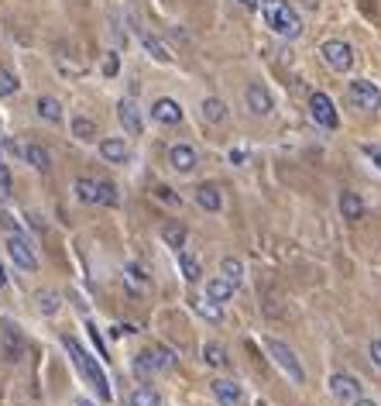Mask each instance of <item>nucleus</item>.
Listing matches in <instances>:
<instances>
[{
	"label": "nucleus",
	"mask_w": 381,
	"mask_h": 406,
	"mask_svg": "<svg viewBox=\"0 0 381 406\" xmlns=\"http://www.w3.org/2000/svg\"><path fill=\"white\" fill-rule=\"evenodd\" d=\"M62 348L69 351V358H73V365L79 368V375H83V379L97 389V396H100V399H110V382H107L103 368L97 365V358H93L90 351H83V344H79L76 337H69V334L62 337Z\"/></svg>",
	"instance_id": "nucleus-1"
},
{
	"label": "nucleus",
	"mask_w": 381,
	"mask_h": 406,
	"mask_svg": "<svg viewBox=\"0 0 381 406\" xmlns=\"http://www.w3.org/2000/svg\"><path fill=\"white\" fill-rule=\"evenodd\" d=\"M261 14H265V25L275 32V35H282V38H299L302 35V21H299V14L288 8V0H261Z\"/></svg>",
	"instance_id": "nucleus-2"
},
{
	"label": "nucleus",
	"mask_w": 381,
	"mask_h": 406,
	"mask_svg": "<svg viewBox=\"0 0 381 406\" xmlns=\"http://www.w3.org/2000/svg\"><path fill=\"white\" fill-rule=\"evenodd\" d=\"M169 368H175V351L165 348V344L148 348V351H141L134 358V372L138 375H155V372H169Z\"/></svg>",
	"instance_id": "nucleus-3"
},
{
	"label": "nucleus",
	"mask_w": 381,
	"mask_h": 406,
	"mask_svg": "<svg viewBox=\"0 0 381 406\" xmlns=\"http://www.w3.org/2000/svg\"><path fill=\"white\" fill-rule=\"evenodd\" d=\"M265 348H268V355L275 358V365L292 379V382H306V368L299 365V358H295V351L285 344V341H275V337H268L265 341Z\"/></svg>",
	"instance_id": "nucleus-4"
},
{
	"label": "nucleus",
	"mask_w": 381,
	"mask_h": 406,
	"mask_svg": "<svg viewBox=\"0 0 381 406\" xmlns=\"http://www.w3.org/2000/svg\"><path fill=\"white\" fill-rule=\"evenodd\" d=\"M347 100H350L357 110L374 114V110L381 107V90H378L371 80H354V83L347 86Z\"/></svg>",
	"instance_id": "nucleus-5"
},
{
	"label": "nucleus",
	"mask_w": 381,
	"mask_h": 406,
	"mask_svg": "<svg viewBox=\"0 0 381 406\" xmlns=\"http://www.w3.org/2000/svg\"><path fill=\"white\" fill-rule=\"evenodd\" d=\"M319 56H323V62H326L333 73H350V66H354V49H350L347 42H340V38L323 42Z\"/></svg>",
	"instance_id": "nucleus-6"
},
{
	"label": "nucleus",
	"mask_w": 381,
	"mask_h": 406,
	"mask_svg": "<svg viewBox=\"0 0 381 406\" xmlns=\"http://www.w3.org/2000/svg\"><path fill=\"white\" fill-rule=\"evenodd\" d=\"M8 255H11L14 265L25 269V272H35V269H38V255H35L32 241L21 238V235H11V238H8Z\"/></svg>",
	"instance_id": "nucleus-7"
},
{
	"label": "nucleus",
	"mask_w": 381,
	"mask_h": 406,
	"mask_svg": "<svg viewBox=\"0 0 381 406\" xmlns=\"http://www.w3.org/2000/svg\"><path fill=\"white\" fill-rule=\"evenodd\" d=\"M309 114H312V121L319 124V128H336L340 124V117H336V107H333V100L326 97V93H312L309 97Z\"/></svg>",
	"instance_id": "nucleus-8"
},
{
	"label": "nucleus",
	"mask_w": 381,
	"mask_h": 406,
	"mask_svg": "<svg viewBox=\"0 0 381 406\" xmlns=\"http://www.w3.org/2000/svg\"><path fill=\"white\" fill-rule=\"evenodd\" d=\"M0 351H4L8 361H18V358L25 355V337H21V331H18L11 320L0 324Z\"/></svg>",
	"instance_id": "nucleus-9"
},
{
	"label": "nucleus",
	"mask_w": 381,
	"mask_h": 406,
	"mask_svg": "<svg viewBox=\"0 0 381 406\" xmlns=\"http://www.w3.org/2000/svg\"><path fill=\"white\" fill-rule=\"evenodd\" d=\"M330 392L343 403H354V399H360V382L350 372H336V375H330Z\"/></svg>",
	"instance_id": "nucleus-10"
},
{
	"label": "nucleus",
	"mask_w": 381,
	"mask_h": 406,
	"mask_svg": "<svg viewBox=\"0 0 381 406\" xmlns=\"http://www.w3.org/2000/svg\"><path fill=\"white\" fill-rule=\"evenodd\" d=\"M244 100H247V110L258 114V117H268V114L275 110V100H271L268 86H261V83H251L247 93H244Z\"/></svg>",
	"instance_id": "nucleus-11"
},
{
	"label": "nucleus",
	"mask_w": 381,
	"mask_h": 406,
	"mask_svg": "<svg viewBox=\"0 0 381 406\" xmlns=\"http://www.w3.org/2000/svg\"><path fill=\"white\" fill-rule=\"evenodd\" d=\"M210 389H213V396H217L220 406H244V389L234 379H213Z\"/></svg>",
	"instance_id": "nucleus-12"
},
{
	"label": "nucleus",
	"mask_w": 381,
	"mask_h": 406,
	"mask_svg": "<svg viewBox=\"0 0 381 406\" xmlns=\"http://www.w3.org/2000/svg\"><path fill=\"white\" fill-rule=\"evenodd\" d=\"M117 117H121V124H124L127 134H141L145 117H141V110H138L134 100H121V104H117Z\"/></svg>",
	"instance_id": "nucleus-13"
},
{
	"label": "nucleus",
	"mask_w": 381,
	"mask_h": 406,
	"mask_svg": "<svg viewBox=\"0 0 381 406\" xmlns=\"http://www.w3.org/2000/svg\"><path fill=\"white\" fill-rule=\"evenodd\" d=\"M169 162H172V169H175V172H193V169L199 165V155L193 152V145H172Z\"/></svg>",
	"instance_id": "nucleus-14"
},
{
	"label": "nucleus",
	"mask_w": 381,
	"mask_h": 406,
	"mask_svg": "<svg viewBox=\"0 0 381 406\" xmlns=\"http://www.w3.org/2000/svg\"><path fill=\"white\" fill-rule=\"evenodd\" d=\"M151 117L158 121V124H179L182 121V107L175 104V100H169V97H162V100H155V107H151Z\"/></svg>",
	"instance_id": "nucleus-15"
},
{
	"label": "nucleus",
	"mask_w": 381,
	"mask_h": 406,
	"mask_svg": "<svg viewBox=\"0 0 381 406\" xmlns=\"http://www.w3.org/2000/svg\"><path fill=\"white\" fill-rule=\"evenodd\" d=\"M196 203L203 211H210V214H217L220 207H223V196H220V186H213V182H203L199 189H196Z\"/></svg>",
	"instance_id": "nucleus-16"
},
{
	"label": "nucleus",
	"mask_w": 381,
	"mask_h": 406,
	"mask_svg": "<svg viewBox=\"0 0 381 406\" xmlns=\"http://www.w3.org/2000/svg\"><path fill=\"white\" fill-rule=\"evenodd\" d=\"M100 155L110 162V165H124L127 162V145L121 138H103L100 141Z\"/></svg>",
	"instance_id": "nucleus-17"
},
{
	"label": "nucleus",
	"mask_w": 381,
	"mask_h": 406,
	"mask_svg": "<svg viewBox=\"0 0 381 406\" xmlns=\"http://www.w3.org/2000/svg\"><path fill=\"white\" fill-rule=\"evenodd\" d=\"M124 286H127L131 296L148 293V272H145L141 265H127V269H124Z\"/></svg>",
	"instance_id": "nucleus-18"
},
{
	"label": "nucleus",
	"mask_w": 381,
	"mask_h": 406,
	"mask_svg": "<svg viewBox=\"0 0 381 406\" xmlns=\"http://www.w3.org/2000/svg\"><path fill=\"white\" fill-rule=\"evenodd\" d=\"M21 155H25V162L35 165L38 172H49V169H52V155H49V148H42V145H28V148H21Z\"/></svg>",
	"instance_id": "nucleus-19"
},
{
	"label": "nucleus",
	"mask_w": 381,
	"mask_h": 406,
	"mask_svg": "<svg viewBox=\"0 0 381 406\" xmlns=\"http://www.w3.org/2000/svg\"><path fill=\"white\" fill-rule=\"evenodd\" d=\"M340 214L343 221H360L364 217V203L357 193H340Z\"/></svg>",
	"instance_id": "nucleus-20"
},
{
	"label": "nucleus",
	"mask_w": 381,
	"mask_h": 406,
	"mask_svg": "<svg viewBox=\"0 0 381 406\" xmlns=\"http://www.w3.org/2000/svg\"><path fill=\"white\" fill-rule=\"evenodd\" d=\"M203 121L206 124H223L227 121V104L220 97H206L203 100Z\"/></svg>",
	"instance_id": "nucleus-21"
},
{
	"label": "nucleus",
	"mask_w": 381,
	"mask_h": 406,
	"mask_svg": "<svg viewBox=\"0 0 381 406\" xmlns=\"http://www.w3.org/2000/svg\"><path fill=\"white\" fill-rule=\"evenodd\" d=\"M234 289H237V286H234V283H227L223 276H217V279H210V283H206V296H210L213 303H227V300L234 296Z\"/></svg>",
	"instance_id": "nucleus-22"
},
{
	"label": "nucleus",
	"mask_w": 381,
	"mask_h": 406,
	"mask_svg": "<svg viewBox=\"0 0 381 406\" xmlns=\"http://www.w3.org/2000/svg\"><path fill=\"white\" fill-rule=\"evenodd\" d=\"M134 32H138V38H141V45L148 49V56H151V59H158V62H169V49H165V45H162V42H158L155 35H148V32H145L141 25H138Z\"/></svg>",
	"instance_id": "nucleus-23"
},
{
	"label": "nucleus",
	"mask_w": 381,
	"mask_h": 406,
	"mask_svg": "<svg viewBox=\"0 0 381 406\" xmlns=\"http://www.w3.org/2000/svg\"><path fill=\"white\" fill-rule=\"evenodd\" d=\"M97 121L93 117H73V138H79V141H97Z\"/></svg>",
	"instance_id": "nucleus-24"
},
{
	"label": "nucleus",
	"mask_w": 381,
	"mask_h": 406,
	"mask_svg": "<svg viewBox=\"0 0 381 406\" xmlns=\"http://www.w3.org/2000/svg\"><path fill=\"white\" fill-rule=\"evenodd\" d=\"M38 117L49 121V124H59V121H62V104H59L56 97H42V100H38Z\"/></svg>",
	"instance_id": "nucleus-25"
},
{
	"label": "nucleus",
	"mask_w": 381,
	"mask_h": 406,
	"mask_svg": "<svg viewBox=\"0 0 381 406\" xmlns=\"http://www.w3.org/2000/svg\"><path fill=\"white\" fill-rule=\"evenodd\" d=\"M162 238H165V245L169 248H186V238H189V231H186V224H165V231H162Z\"/></svg>",
	"instance_id": "nucleus-26"
},
{
	"label": "nucleus",
	"mask_w": 381,
	"mask_h": 406,
	"mask_svg": "<svg viewBox=\"0 0 381 406\" xmlns=\"http://www.w3.org/2000/svg\"><path fill=\"white\" fill-rule=\"evenodd\" d=\"M35 303H38V310H42L45 317H56V313H59V307H62L59 293H52V289H42V293L35 296Z\"/></svg>",
	"instance_id": "nucleus-27"
},
{
	"label": "nucleus",
	"mask_w": 381,
	"mask_h": 406,
	"mask_svg": "<svg viewBox=\"0 0 381 406\" xmlns=\"http://www.w3.org/2000/svg\"><path fill=\"white\" fill-rule=\"evenodd\" d=\"M203 361H206V365H213V368H223L230 358H227V348H223V344L210 341V344L203 348Z\"/></svg>",
	"instance_id": "nucleus-28"
},
{
	"label": "nucleus",
	"mask_w": 381,
	"mask_h": 406,
	"mask_svg": "<svg viewBox=\"0 0 381 406\" xmlns=\"http://www.w3.org/2000/svg\"><path fill=\"white\" fill-rule=\"evenodd\" d=\"M179 269H182V279H186V283H196V279L203 276L199 262H196L189 252H179Z\"/></svg>",
	"instance_id": "nucleus-29"
},
{
	"label": "nucleus",
	"mask_w": 381,
	"mask_h": 406,
	"mask_svg": "<svg viewBox=\"0 0 381 406\" xmlns=\"http://www.w3.org/2000/svg\"><path fill=\"white\" fill-rule=\"evenodd\" d=\"M193 307H196V313L199 317H206V320H213V324H220L223 320V310L210 300V296H203V300H193Z\"/></svg>",
	"instance_id": "nucleus-30"
},
{
	"label": "nucleus",
	"mask_w": 381,
	"mask_h": 406,
	"mask_svg": "<svg viewBox=\"0 0 381 406\" xmlns=\"http://www.w3.org/2000/svg\"><path fill=\"white\" fill-rule=\"evenodd\" d=\"M131 406H162V396L155 389H148V385H138L131 392Z\"/></svg>",
	"instance_id": "nucleus-31"
},
{
	"label": "nucleus",
	"mask_w": 381,
	"mask_h": 406,
	"mask_svg": "<svg viewBox=\"0 0 381 406\" xmlns=\"http://www.w3.org/2000/svg\"><path fill=\"white\" fill-rule=\"evenodd\" d=\"M220 272H223V279L234 283V286H241V279H244V265H241L237 259H230V255L220 262Z\"/></svg>",
	"instance_id": "nucleus-32"
},
{
	"label": "nucleus",
	"mask_w": 381,
	"mask_h": 406,
	"mask_svg": "<svg viewBox=\"0 0 381 406\" xmlns=\"http://www.w3.org/2000/svg\"><path fill=\"white\" fill-rule=\"evenodd\" d=\"M97 179H76V200L79 203H97Z\"/></svg>",
	"instance_id": "nucleus-33"
},
{
	"label": "nucleus",
	"mask_w": 381,
	"mask_h": 406,
	"mask_svg": "<svg viewBox=\"0 0 381 406\" xmlns=\"http://www.w3.org/2000/svg\"><path fill=\"white\" fill-rule=\"evenodd\" d=\"M97 193H100L97 203H103V207H117L121 196H117V186L114 182H97Z\"/></svg>",
	"instance_id": "nucleus-34"
},
{
	"label": "nucleus",
	"mask_w": 381,
	"mask_h": 406,
	"mask_svg": "<svg viewBox=\"0 0 381 406\" xmlns=\"http://www.w3.org/2000/svg\"><path fill=\"white\" fill-rule=\"evenodd\" d=\"M18 76L14 73H8V69H0V97H14L18 93Z\"/></svg>",
	"instance_id": "nucleus-35"
},
{
	"label": "nucleus",
	"mask_w": 381,
	"mask_h": 406,
	"mask_svg": "<svg viewBox=\"0 0 381 406\" xmlns=\"http://www.w3.org/2000/svg\"><path fill=\"white\" fill-rule=\"evenodd\" d=\"M151 193H155V200H162V203H169V207H179V203H182V200L175 196V189H169V186H155Z\"/></svg>",
	"instance_id": "nucleus-36"
},
{
	"label": "nucleus",
	"mask_w": 381,
	"mask_h": 406,
	"mask_svg": "<svg viewBox=\"0 0 381 406\" xmlns=\"http://www.w3.org/2000/svg\"><path fill=\"white\" fill-rule=\"evenodd\" d=\"M11 196V172H8V165L0 162V200H8Z\"/></svg>",
	"instance_id": "nucleus-37"
},
{
	"label": "nucleus",
	"mask_w": 381,
	"mask_h": 406,
	"mask_svg": "<svg viewBox=\"0 0 381 406\" xmlns=\"http://www.w3.org/2000/svg\"><path fill=\"white\" fill-rule=\"evenodd\" d=\"M121 73V56L117 52H110L107 56V62H103V76H117Z\"/></svg>",
	"instance_id": "nucleus-38"
},
{
	"label": "nucleus",
	"mask_w": 381,
	"mask_h": 406,
	"mask_svg": "<svg viewBox=\"0 0 381 406\" xmlns=\"http://www.w3.org/2000/svg\"><path fill=\"white\" fill-rule=\"evenodd\" d=\"M86 331H90V337H93V344L100 348V355H107V344H103V337H100V331H97L93 324H86Z\"/></svg>",
	"instance_id": "nucleus-39"
},
{
	"label": "nucleus",
	"mask_w": 381,
	"mask_h": 406,
	"mask_svg": "<svg viewBox=\"0 0 381 406\" xmlns=\"http://www.w3.org/2000/svg\"><path fill=\"white\" fill-rule=\"evenodd\" d=\"M371 361L381 368V337H378V341H371Z\"/></svg>",
	"instance_id": "nucleus-40"
},
{
	"label": "nucleus",
	"mask_w": 381,
	"mask_h": 406,
	"mask_svg": "<svg viewBox=\"0 0 381 406\" xmlns=\"http://www.w3.org/2000/svg\"><path fill=\"white\" fill-rule=\"evenodd\" d=\"M364 155H367V158H371V162L381 169V148H364Z\"/></svg>",
	"instance_id": "nucleus-41"
},
{
	"label": "nucleus",
	"mask_w": 381,
	"mask_h": 406,
	"mask_svg": "<svg viewBox=\"0 0 381 406\" xmlns=\"http://www.w3.org/2000/svg\"><path fill=\"white\" fill-rule=\"evenodd\" d=\"M237 4H241V8H247V11H254V8L261 4V0H237Z\"/></svg>",
	"instance_id": "nucleus-42"
},
{
	"label": "nucleus",
	"mask_w": 381,
	"mask_h": 406,
	"mask_svg": "<svg viewBox=\"0 0 381 406\" xmlns=\"http://www.w3.org/2000/svg\"><path fill=\"white\" fill-rule=\"evenodd\" d=\"M354 406H378V403H374V399H364V396H360V399H354Z\"/></svg>",
	"instance_id": "nucleus-43"
},
{
	"label": "nucleus",
	"mask_w": 381,
	"mask_h": 406,
	"mask_svg": "<svg viewBox=\"0 0 381 406\" xmlns=\"http://www.w3.org/2000/svg\"><path fill=\"white\" fill-rule=\"evenodd\" d=\"M4 286H8V269L0 265V289H4Z\"/></svg>",
	"instance_id": "nucleus-44"
},
{
	"label": "nucleus",
	"mask_w": 381,
	"mask_h": 406,
	"mask_svg": "<svg viewBox=\"0 0 381 406\" xmlns=\"http://www.w3.org/2000/svg\"><path fill=\"white\" fill-rule=\"evenodd\" d=\"M76 406H93V403H83V399H79V403H76Z\"/></svg>",
	"instance_id": "nucleus-45"
}]
</instances>
